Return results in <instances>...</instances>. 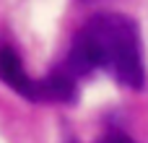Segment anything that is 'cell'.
Here are the masks:
<instances>
[{"mask_svg": "<svg viewBox=\"0 0 148 143\" xmlns=\"http://www.w3.org/2000/svg\"><path fill=\"white\" fill-rule=\"evenodd\" d=\"M0 81L13 89L16 94H21L29 102H36V89H39V78H31L18 57V52L8 44L0 47Z\"/></svg>", "mask_w": 148, "mask_h": 143, "instance_id": "cell-2", "label": "cell"}, {"mask_svg": "<svg viewBox=\"0 0 148 143\" xmlns=\"http://www.w3.org/2000/svg\"><path fill=\"white\" fill-rule=\"evenodd\" d=\"M62 68L78 81L104 70L120 86L140 91L146 86V63L138 23L122 13L91 16L75 31Z\"/></svg>", "mask_w": 148, "mask_h": 143, "instance_id": "cell-1", "label": "cell"}, {"mask_svg": "<svg viewBox=\"0 0 148 143\" xmlns=\"http://www.w3.org/2000/svg\"><path fill=\"white\" fill-rule=\"evenodd\" d=\"M96 143H135V141L127 133H122V130H107Z\"/></svg>", "mask_w": 148, "mask_h": 143, "instance_id": "cell-3", "label": "cell"}]
</instances>
